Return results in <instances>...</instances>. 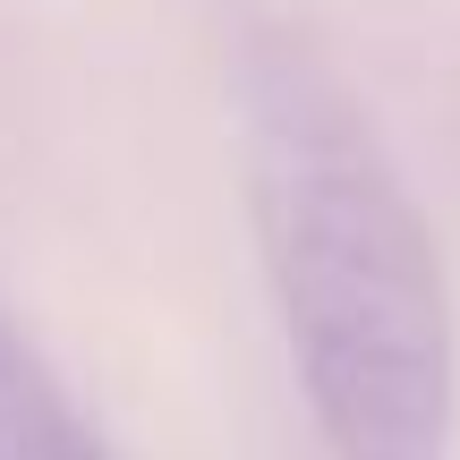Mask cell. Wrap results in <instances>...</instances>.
<instances>
[{
    "mask_svg": "<svg viewBox=\"0 0 460 460\" xmlns=\"http://www.w3.org/2000/svg\"><path fill=\"white\" fill-rule=\"evenodd\" d=\"M239 128L264 281L332 460H444L452 298L367 102L307 34H256Z\"/></svg>",
    "mask_w": 460,
    "mask_h": 460,
    "instance_id": "1",
    "label": "cell"
},
{
    "mask_svg": "<svg viewBox=\"0 0 460 460\" xmlns=\"http://www.w3.org/2000/svg\"><path fill=\"white\" fill-rule=\"evenodd\" d=\"M0 460H111V444L77 418V401L34 358V341H17L9 315H0Z\"/></svg>",
    "mask_w": 460,
    "mask_h": 460,
    "instance_id": "2",
    "label": "cell"
}]
</instances>
